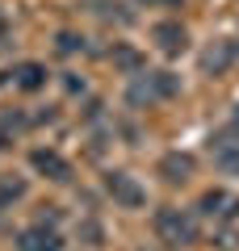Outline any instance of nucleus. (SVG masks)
<instances>
[{
	"instance_id": "7ed1b4c3",
	"label": "nucleus",
	"mask_w": 239,
	"mask_h": 251,
	"mask_svg": "<svg viewBox=\"0 0 239 251\" xmlns=\"http://www.w3.org/2000/svg\"><path fill=\"white\" fill-rule=\"evenodd\" d=\"M105 193L114 197V205H122V209H139L143 201H147L143 184L134 176H126V172H109L105 176Z\"/></svg>"
},
{
	"instance_id": "2eb2a0df",
	"label": "nucleus",
	"mask_w": 239,
	"mask_h": 251,
	"mask_svg": "<svg viewBox=\"0 0 239 251\" xmlns=\"http://www.w3.org/2000/svg\"><path fill=\"white\" fill-rule=\"evenodd\" d=\"M59 50H63V54L84 50V38H80V34H59Z\"/></svg>"
},
{
	"instance_id": "6e6552de",
	"label": "nucleus",
	"mask_w": 239,
	"mask_h": 251,
	"mask_svg": "<svg viewBox=\"0 0 239 251\" xmlns=\"http://www.w3.org/2000/svg\"><path fill=\"white\" fill-rule=\"evenodd\" d=\"M210 155H214V163H218L222 172H239V134L235 130H222V134H214L210 138Z\"/></svg>"
},
{
	"instance_id": "9d476101",
	"label": "nucleus",
	"mask_w": 239,
	"mask_h": 251,
	"mask_svg": "<svg viewBox=\"0 0 239 251\" xmlns=\"http://www.w3.org/2000/svg\"><path fill=\"white\" fill-rule=\"evenodd\" d=\"M231 59H235V46H231V42H210L206 54H202V72L206 75H222L231 67Z\"/></svg>"
},
{
	"instance_id": "f3484780",
	"label": "nucleus",
	"mask_w": 239,
	"mask_h": 251,
	"mask_svg": "<svg viewBox=\"0 0 239 251\" xmlns=\"http://www.w3.org/2000/svg\"><path fill=\"white\" fill-rule=\"evenodd\" d=\"M139 4H147V9H151V4H180V0H139Z\"/></svg>"
},
{
	"instance_id": "20e7f679",
	"label": "nucleus",
	"mask_w": 239,
	"mask_h": 251,
	"mask_svg": "<svg viewBox=\"0 0 239 251\" xmlns=\"http://www.w3.org/2000/svg\"><path fill=\"white\" fill-rule=\"evenodd\" d=\"M197 209H202L210 222H235V218H239V197L227 193V188H210V193H202Z\"/></svg>"
},
{
	"instance_id": "9b49d317",
	"label": "nucleus",
	"mask_w": 239,
	"mask_h": 251,
	"mask_svg": "<svg viewBox=\"0 0 239 251\" xmlns=\"http://www.w3.org/2000/svg\"><path fill=\"white\" fill-rule=\"evenodd\" d=\"M13 80H17V88L38 92L46 84V67H42V63H17V67H13Z\"/></svg>"
},
{
	"instance_id": "f8f14e48",
	"label": "nucleus",
	"mask_w": 239,
	"mask_h": 251,
	"mask_svg": "<svg viewBox=\"0 0 239 251\" xmlns=\"http://www.w3.org/2000/svg\"><path fill=\"white\" fill-rule=\"evenodd\" d=\"M21 197H26V180H17V176H0V209L13 205V201H21Z\"/></svg>"
},
{
	"instance_id": "f257e3e1",
	"label": "nucleus",
	"mask_w": 239,
	"mask_h": 251,
	"mask_svg": "<svg viewBox=\"0 0 239 251\" xmlns=\"http://www.w3.org/2000/svg\"><path fill=\"white\" fill-rule=\"evenodd\" d=\"M177 75L172 72H134V80H130V88H126V100H130L134 109H147V105H155V100H168V97H177Z\"/></svg>"
},
{
	"instance_id": "dca6fc26",
	"label": "nucleus",
	"mask_w": 239,
	"mask_h": 251,
	"mask_svg": "<svg viewBox=\"0 0 239 251\" xmlns=\"http://www.w3.org/2000/svg\"><path fill=\"white\" fill-rule=\"evenodd\" d=\"M80 234L92 239V243H101V226H97V222H84V226H80Z\"/></svg>"
},
{
	"instance_id": "423d86ee",
	"label": "nucleus",
	"mask_w": 239,
	"mask_h": 251,
	"mask_svg": "<svg viewBox=\"0 0 239 251\" xmlns=\"http://www.w3.org/2000/svg\"><path fill=\"white\" fill-rule=\"evenodd\" d=\"M155 172L168 180V184H189L193 172H197V163H193V155H185V151H168L164 159L155 163Z\"/></svg>"
},
{
	"instance_id": "4468645a",
	"label": "nucleus",
	"mask_w": 239,
	"mask_h": 251,
	"mask_svg": "<svg viewBox=\"0 0 239 251\" xmlns=\"http://www.w3.org/2000/svg\"><path fill=\"white\" fill-rule=\"evenodd\" d=\"M21 117H0V151H4V147H13V134H17L21 130Z\"/></svg>"
},
{
	"instance_id": "39448f33",
	"label": "nucleus",
	"mask_w": 239,
	"mask_h": 251,
	"mask_svg": "<svg viewBox=\"0 0 239 251\" xmlns=\"http://www.w3.org/2000/svg\"><path fill=\"white\" fill-rule=\"evenodd\" d=\"M17 251H63V239H59L55 226L34 222V226H26V230L17 234Z\"/></svg>"
},
{
	"instance_id": "1a4fd4ad",
	"label": "nucleus",
	"mask_w": 239,
	"mask_h": 251,
	"mask_svg": "<svg viewBox=\"0 0 239 251\" xmlns=\"http://www.w3.org/2000/svg\"><path fill=\"white\" fill-rule=\"evenodd\" d=\"M151 38H155V46L164 54H180L189 46V29L180 25V21H159V25L151 29Z\"/></svg>"
},
{
	"instance_id": "f03ea898",
	"label": "nucleus",
	"mask_w": 239,
	"mask_h": 251,
	"mask_svg": "<svg viewBox=\"0 0 239 251\" xmlns=\"http://www.w3.org/2000/svg\"><path fill=\"white\" fill-rule=\"evenodd\" d=\"M155 234L164 247H189V243H197V218L189 209L164 205L155 209Z\"/></svg>"
},
{
	"instance_id": "ddd939ff",
	"label": "nucleus",
	"mask_w": 239,
	"mask_h": 251,
	"mask_svg": "<svg viewBox=\"0 0 239 251\" xmlns=\"http://www.w3.org/2000/svg\"><path fill=\"white\" fill-rule=\"evenodd\" d=\"M114 63L122 67V72H143V54L139 50H130V46H114Z\"/></svg>"
},
{
	"instance_id": "a211bd4d",
	"label": "nucleus",
	"mask_w": 239,
	"mask_h": 251,
	"mask_svg": "<svg viewBox=\"0 0 239 251\" xmlns=\"http://www.w3.org/2000/svg\"><path fill=\"white\" fill-rule=\"evenodd\" d=\"M231 130H235V134H239V109H235V117H231Z\"/></svg>"
},
{
	"instance_id": "0eeeda50",
	"label": "nucleus",
	"mask_w": 239,
	"mask_h": 251,
	"mask_svg": "<svg viewBox=\"0 0 239 251\" xmlns=\"http://www.w3.org/2000/svg\"><path fill=\"white\" fill-rule=\"evenodd\" d=\"M30 163H34V168L42 172L46 180H59V184H67V180H71V163L63 159L59 151H51V147H38V151H30Z\"/></svg>"
}]
</instances>
